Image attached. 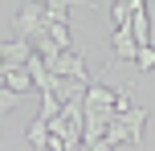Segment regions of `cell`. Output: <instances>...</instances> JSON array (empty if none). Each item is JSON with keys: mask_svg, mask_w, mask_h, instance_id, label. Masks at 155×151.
<instances>
[{"mask_svg": "<svg viewBox=\"0 0 155 151\" xmlns=\"http://www.w3.org/2000/svg\"><path fill=\"white\" fill-rule=\"evenodd\" d=\"M131 37H135V45H151V21H147V8H135L131 12Z\"/></svg>", "mask_w": 155, "mask_h": 151, "instance_id": "obj_6", "label": "cell"}, {"mask_svg": "<svg viewBox=\"0 0 155 151\" xmlns=\"http://www.w3.org/2000/svg\"><path fill=\"white\" fill-rule=\"evenodd\" d=\"M143 131H147V110H139V106H127V110H118L114 119H110L106 127V143H131V147H143Z\"/></svg>", "mask_w": 155, "mask_h": 151, "instance_id": "obj_1", "label": "cell"}, {"mask_svg": "<svg viewBox=\"0 0 155 151\" xmlns=\"http://www.w3.org/2000/svg\"><path fill=\"white\" fill-rule=\"evenodd\" d=\"M0 86H4V74H0Z\"/></svg>", "mask_w": 155, "mask_h": 151, "instance_id": "obj_17", "label": "cell"}, {"mask_svg": "<svg viewBox=\"0 0 155 151\" xmlns=\"http://www.w3.org/2000/svg\"><path fill=\"white\" fill-rule=\"evenodd\" d=\"M57 114H61V102H57L53 94H41V114H37V119H45V123H53Z\"/></svg>", "mask_w": 155, "mask_h": 151, "instance_id": "obj_11", "label": "cell"}, {"mask_svg": "<svg viewBox=\"0 0 155 151\" xmlns=\"http://www.w3.org/2000/svg\"><path fill=\"white\" fill-rule=\"evenodd\" d=\"M29 143L33 147H49V123L45 119H33L29 123Z\"/></svg>", "mask_w": 155, "mask_h": 151, "instance_id": "obj_10", "label": "cell"}, {"mask_svg": "<svg viewBox=\"0 0 155 151\" xmlns=\"http://www.w3.org/2000/svg\"><path fill=\"white\" fill-rule=\"evenodd\" d=\"M4 90H12L16 98H25L33 90V78H29V70H12V74H4Z\"/></svg>", "mask_w": 155, "mask_h": 151, "instance_id": "obj_8", "label": "cell"}, {"mask_svg": "<svg viewBox=\"0 0 155 151\" xmlns=\"http://www.w3.org/2000/svg\"><path fill=\"white\" fill-rule=\"evenodd\" d=\"M135 65H139V70H143V74H147V70H151V65H155V45H143V49H139V53H135Z\"/></svg>", "mask_w": 155, "mask_h": 151, "instance_id": "obj_12", "label": "cell"}, {"mask_svg": "<svg viewBox=\"0 0 155 151\" xmlns=\"http://www.w3.org/2000/svg\"><path fill=\"white\" fill-rule=\"evenodd\" d=\"M118 4H127V8H131V12H135V8H147V4H143V0H118Z\"/></svg>", "mask_w": 155, "mask_h": 151, "instance_id": "obj_16", "label": "cell"}, {"mask_svg": "<svg viewBox=\"0 0 155 151\" xmlns=\"http://www.w3.org/2000/svg\"><path fill=\"white\" fill-rule=\"evenodd\" d=\"M16 106H21V98H16L12 90H4V86H0V114H8V110H16Z\"/></svg>", "mask_w": 155, "mask_h": 151, "instance_id": "obj_14", "label": "cell"}, {"mask_svg": "<svg viewBox=\"0 0 155 151\" xmlns=\"http://www.w3.org/2000/svg\"><path fill=\"white\" fill-rule=\"evenodd\" d=\"M12 29H16V37L21 41H37V37H45V4H21V12L12 16Z\"/></svg>", "mask_w": 155, "mask_h": 151, "instance_id": "obj_2", "label": "cell"}, {"mask_svg": "<svg viewBox=\"0 0 155 151\" xmlns=\"http://www.w3.org/2000/svg\"><path fill=\"white\" fill-rule=\"evenodd\" d=\"M110 16H114V29H127V25H131V8L118 4V0H114V8H110Z\"/></svg>", "mask_w": 155, "mask_h": 151, "instance_id": "obj_13", "label": "cell"}, {"mask_svg": "<svg viewBox=\"0 0 155 151\" xmlns=\"http://www.w3.org/2000/svg\"><path fill=\"white\" fill-rule=\"evenodd\" d=\"M86 0H45V25H65V12Z\"/></svg>", "mask_w": 155, "mask_h": 151, "instance_id": "obj_7", "label": "cell"}, {"mask_svg": "<svg viewBox=\"0 0 155 151\" xmlns=\"http://www.w3.org/2000/svg\"><path fill=\"white\" fill-rule=\"evenodd\" d=\"M49 74H57V78H70V82H78V86H90V82H94L78 49H65V53H57L53 61H49Z\"/></svg>", "mask_w": 155, "mask_h": 151, "instance_id": "obj_3", "label": "cell"}, {"mask_svg": "<svg viewBox=\"0 0 155 151\" xmlns=\"http://www.w3.org/2000/svg\"><path fill=\"white\" fill-rule=\"evenodd\" d=\"M33 57V45L21 37L12 41H0V74H12V70H25V61Z\"/></svg>", "mask_w": 155, "mask_h": 151, "instance_id": "obj_4", "label": "cell"}, {"mask_svg": "<svg viewBox=\"0 0 155 151\" xmlns=\"http://www.w3.org/2000/svg\"><path fill=\"white\" fill-rule=\"evenodd\" d=\"M110 45H114V57H118V61H135V53H139V45H135V37H131V25H127V29H114Z\"/></svg>", "mask_w": 155, "mask_h": 151, "instance_id": "obj_5", "label": "cell"}, {"mask_svg": "<svg viewBox=\"0 0 155 151\" xmlns=\"http://www.w3.org/2000/svg\"><path fill=\"white\" fill-rule=\"evenodd\" d=\"M45 37L53 41V45L61 49V53H65V49H74V37H70V25H45Z\"/></svg>", "mask_w": 155, "mask_h": 151, "instance_id": "obj_9", "label": "cell"}, {"mask_svg": "<svg viewBox=\"0 0 155 151\" xmlns=\"http://www.w3.org/2000/svg\"><path fill=\"white\" fill-rule=\"evenodd\" d=\"M82 151H110L106 139H98V143H82Z\"/></svg>", "mask_w": 155, "mask_h": 151, "instance_id": "obj_15", "label": "cell"}]
</instances>
